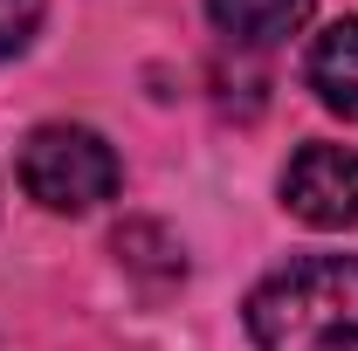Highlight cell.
I'll return each instance as SVG.
<instances>
[{"label": "cell", "mask_w": 358, "mask_h": 351, "mask_svg": "<svg viewBox=\"0 0 358 351\" xmlns=\"http://www.w3.org/2000/svg\"><path fill=\"white\" fill-rule=\"evenodd\" d=\"M42 28V0H0V55H21Z\"/></svg>", "instance_id": "cell-6"}, {"label": "cell", "mask_w": 358, "mask_h": 351, "mask_svg": "<svg viewBox=\"0 0 358 351\" xmlns=\"http://www.w3.org/2000/svg\"><path fill=\"white\" fill-rule=\"evenodd\" d=\"M262 351H358V255H296L248 296Z\"/></svg>", "instance_id": "cell-1"}, {"label": "cell", "mask_w": 358, "mask_h": 351, "mask_svg": "<svg viewBox=\"0 0 358 351\" xmlns=\"http://www.w3.org/2000/svg\"><path fill=\"white\" fill-rule=\"evenodd\" d=\"M310 89L324 110H338L345 124H358V14L331 21L310 42Z\"/></svg>", "instance_id": "cell-4"}, {"label": "cell", "mask_w": 358, "mask_h": 351, "mask_svg": "<svg viewBox=\"0 0 358 351\" xmlns=\"http://www.w3.org/2000/svg\"><path fill=\"white\" fill-rule=\"evenodd\" d=\"M214 28L241 48H268V42H289L303 21H310V0H207Z\"/></svg>", "instance_id": "cell-5"}, {"label": "cell", "mask_w": 358, "mask_h": 351, "mask_svg": "<svg viewBox=\"0 0 358 351\" xmlns=\"http://www.w3.org/2000/svg\"><path fill=\"white\" fill-rule=\"evenodd\" d=\"M282 207L303 220V227H358V152L345 145H303L289 166H282Z\"/></svg>", "instance_id": "cell-3"}, {"label": "cell", "mask_w": 358, "mask_h": 351, "mask_svg": "<svg viewBox=\"0 0 358 351\" xmlns=\"http://www.w3.org/2000/svg\"><path fill=\"white\" fill-rule=\"evenodd\" d=\"M117 179H124L117 152L90 124H42L21 145V186L48 214H96L117 193Z\"/></svg>", "instance_id": "cell-2"}]
</instances>
